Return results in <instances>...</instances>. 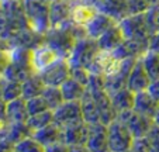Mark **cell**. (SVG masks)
Masks as SVG:
<instances>
[{
  "mask_svg": "<svg viewBox=\"0 0 159 152\" xmlns=\"http://www.w3.org/2000/svg\"><path fill=\"white\" fill-rule=\"evenodd\" d=\"M14 145L7 138H0V152H13Z\"/></svg>",
  "mask_w": 159,
  "mask_h": 152,
  "instance_id": "43",
  "label": "cell"
},
{
  "mask_svg": "<svg viewBox=\"0 0 159 152\" xmlns=\"http://www.w3.org/2000/svg\"><path fill=\"white\" fill-rule=\"evenodd\" d=\"M80 106H82V114H83V120L87 124H97L102 122L100 120V113L97 108L96 103H94L93 97L90 96V93L86 90L83 97L80 99Z\"/></svg>",
  "mask_w": 159,
  "mask_h": 152,
  "instance_id": "27",
  "label": "cell"
},
{
  "mask_svg": "<svg viewBox=\"0 0 159 152\" xmlns=\"http://www.w3.org/2000/svg\"><path fill=\"white\" fill-rule=\"evenodd\" d=\"M61 132H62V128H61L58 124L55 122H51L44 128H39L37 131H34L31 134V137L34 140H37L42 146H48L54 142H58L61 141Z\"/></svg>",
  "mask_w": 159,
  "mask_h": 152,
  "instance_id": "23",
  "label": "cell"
},
{
  "mask_svg": "<svg viewBox=\"0 0 159 152\" xmlns=\"http://www.w3.org/2000/svg\"><path fill=\"white\" fill-rule=\"evenodd\" d=\"M2 4H3V2H2V0H0V9H2Z\"/></svg>",
  "mask_w": 159,
  "mask_h": 152,
  "instance_id": "52",
  "label": "cell"
},
{
  "mask_svg": "<svg viewBox=\"0 0 159 152\" xmlns=\"http://www.w3.org/2000/svg\"><path fill=\"white\" fill-rule=\"evenodd\" d=\"M134 97H135V93L131 92L128 87H123V89L110 94L111 104H113L117 114L127 110H131L134 107Z\"/></svg>",
  "mask_w": 159,
  "mask_h": 152,
  "instance_id": "22",
  "label": "cell"
},
{
  "mask_svg": "<svg viewBox=\"0 0 159 152\" xmlns=\"http://www.w3.org/2000/svg\"><path fill=\"white\" fill-rule=\"evenodd\" d=\"M123 35L125 39H134V41H144L149 42L151 31L148 28L147 20L144 13L138 14H128L125 18L118 23Z\"/></svg>",
  "mask_w": 159,
  "mask_h": 152,
  "instance_id": "5",
  "label": "cell"
},
{
  "mask_svg": "<svg viewBox=\"0 0 159 152\" xmlns=\"http://www.w3.org/2000/svg\"><path fill=\"white\" fill-rule=\"evenodd\" d=\"M87 137H89V124L86 121L62 127V132H61V141L65 142L68 146L86 144Z\"/></svg>",
  "mask_w": 159,
  "mask_h": 152,
  "instance_id": "13",
  "label": "cell"
},
{
  "mask_svg": "<svg viewBox=\"0 0 159 152\" xmlns=\"http://www.w3.org/2000/svg\"><path fill=\"white\" fill-rule=\"evenodd\" d=\"M135 61L137 59H134V58L123 59L120 66H118L113 73L104 76V87L108 94L117 92V90L123 89V87H127V81H128L129 72H131Z\"/></svg>",
  "mask_w": 159,
  "mask_h": 152,
  "instance_id": "9",
  "label": "cell"
},
{
  "mask_svg": "<svg viewBox=\"0 0 159 152\" xmlns=\"http://www.w3.org/2000/svg\"><path fill=\"white\" fill-rule=\"evenodd\" d=\"M147 138L149 140L152 146H159V125L153 124L152 127H151V130L147 134Z\"/></svg>",
  "mask_w": 159,
  "mask_h": 152,
  "instance_id": "40",
  "label": "cell"
},
{
  "mask_svg": "<svg viewBox=\"0 0 159 152\" xmlns=\"http://www.w3.org/2000/svg\"><path fill=\"white\" fill-rule=\"evenodd\" d=\"M82 2H84V3H87V4H92V6H94V7H97V4H99L102 0H82Z\"/></svg>",
  "mask_w": 159,
  "mask_h": 152,
  "instance_id": "47",
  "label": "cell"
},
{
  "mask_svg": "<svg viewBox=\"0 0 159 152\" xmlns=\"http://www.w3.org/2000/svg\"><path fill=\"white\" fill-rule=\"evenodd\" d=\"M99 52L100 48L97 44V39L83 37L76 41L72 52L68 57V62L70 66H80V68H86L89 71L90 65L93 63L94 58L97 57Z\"/></svg>",
  "mask_w": 159,
  "mask_h": 152,
  "instance_id": "4",
  "label": "cell"
},
{
  "mask_svg": "<svg viewBox=\"0 0 159 152\" xmlns=\"http://www.w3.org/2000/svg\"><path fill=\"white\" fill-rule=\"evenodd\" d=\"M80 121H84L80 101H63L59 107L54 110V122L61 128Z\"/></svg>",
  "mask_w": 159,
  "mask_h": 152,
  "instance_id": "10",
  "label": "cell"
},
{
  "mask_svg": "<svg viewBox=\"0 0 159 152\" xmlns=\"http://www.w3.org/2000/svg\"><path fill=\"white\" fill-rule=\"evenodd\" d=\"M99 10L92 4H87L82 0H72V9H70V21L76 25L84 27Z\"/></svg>",
  "mask_w": 159,
  "mask_h": 152,
  "instance_id": "19",
  "label": "cell"
},
{
  "mask_svg": "<svg viewBox=\"0 0 159 152\" xmlns=\"http://www.w3.org/2000/svg\"><path fill=\"white\" fill-rule=\"evenodd\" d=\"M44 42V35L33 31L30 27L21 28L20 31L14 34L10 38L9 45L11 47H23V48H28V49H34L35 47L41 45Z\"/></svg>",
  "mask_w": 159,
  "mask_h": 152,
  "instance_id": "17",
  "label": "cell"
},
{
  "mask_svg": "<svg viewBox=\"0 0 159 152\" xmlns=\"http://www.w3.org/2000/svg\"><path fill=\"white\" fill-rule=\"evenodd\" d=\"M70 2H72V0H70Z\"/></svg>",
  "mask_w": 159,
  "mask_h": 152,
  "instance_id": "55",
  "label": "cell"
},
{
  "mask_svg": "<svg viewBox=\"0 0 159 152\" xmlns=\"http://www.w3.org/2000/svg\"><path fill=\"white\" fill-rule=\"evenodd\" d=\"M139 59H141L151 82L159 79V54L158 52H153V51L148 49Z\"/></svg>",
  "mask_w": 159,
  "mask_h": 152,
  "instance_id": "30",
  "label": "cell"
},
{
  "mask_svg": "<svg viewBox=\"0 0 159 152\" xmlns=\"http://www.w3.org/2000/svg\"><path fill=\"white\" fill-rule=\"evenodd\" d=\"M69 151V146L66 145L62 141H58V142H54L51 145L45 146V152H68Z\"/></svg>",
  "mask_w": 159,
  "mask_h": 152,
  "instance_id": "41",
  "label": "cell"
},
{
  "mask_svg": "<svg viewBox=\"0 0 159 152\" xmlns=\"http://www.w3.org/2000/svg\"><path fill=\"white\" fill-rule=\"evenodd\" d=\"M59 87L65 101H80V99L86 93V86L79 83L73 78L66 79Z\"/></svg>",
  "mask_w": 159,
  "mask_h": 152,
  "instance_id": "26",
  "label": "cell"
},
{
  "mask_svg": "<svg viewBox=\"0 0 159 152\" xmlns=\"http://www.w3.org/2000/svg\"><path fill=\"white\" fill-rule=\"evenodd\" d=\"M33 73L37 72L31 65V49L23 47L10 48V63L2 78L23 83Z\"/></svg>",
  "mask_w": 159,
  "mask_h": 152,
  "instance_id": "2",
  "label": "cell"
},
{
  "mask_svg": "<svg viewBox=\"0 0 159 152\" xmlns=\"http://www.w3.org/2000/svg\"><path fill=\"white\" fill-rule=\"evenodd\" d=\"M107 137L110 152H125L131 149L134 137L129 130L118 118L113 120L107 125Z\"/></svg>",
  "mask_w": 159,
  "mask_h": 152,
  "instance_id": "6",
  "label": "cell"
},
{
  "mask_svg": "<svg viewBox=\"0 0 159 152\" xmlns=\"http://www.w3.org/2000/svg\"><path fill=\"white\" fill-rule=\"evenodd\" d=\"M132 108L137 113L142 114V116H147L153 120V116L156 114V111L159 108V101L148 90H144V92L135 93L134 107Z\"/></svg>",
  "mask_w": 159,
  "mask_h": 152,
  "instance_id": "18",
  "label": "cell"
},
{
  "mask_svg": "<svg viewBox=\"0 0 159 152\" xmlns=\"http://www.w3.org/2000/svg\"><path fill=\"white\" fill-rule=\"evenodd\" d=\"M158 0H128V9L129 14H138V13H145L153 3Z\"/></svg>",
  "mask_w": 159,
  "mask_h": 152,
  "instance_id": "36",
  "label": "cell"
},
{
  "mask_svg": "<svg viewBox=\"0 0 159 152\" xmlns=\"http://www.w3.org/2000/svg\"><path fill=\"white\" fill-rule=\"evenodd\" d=\"M144 14H145V20H147L151 34L158 33L159 31V0L156 3H153Z\"/></svg>",
  "mask_w": 159,
  "mask_h": 152,
  "instance_id": "34",
  "label": "cell"
},
{
  "mask_svg": "<svg viewBox=\"0 0 159 152\" xmlns=\"http://www.w3.org/2000/svg\"><path fill=\"white\" fill-rule=\"evenodd\" d=\"M90 152H110L107 137V125L103 122L89 124V137L86 142Z\"/></svg>",
  "mask_w": 159,
  "mask_h": 152,
  "instance_id": "12",
  "label": "cell"
},
{
  "mask_svg": "<svg viewBox=\"0 0 159 152\" xmlns=\"http://www.w3.org/2000/svg\"><path fill=\"white\" fill-rule=\"evenodd\" d=\"M125 152H132V151H131V149H128V151H125Z\"/></svg>",
  "mask_w": 159,
  "mask_h": 152,
  "instance_id": "53",
  "label": "cell"
},
{
  "mask_svg": "<svg viewBox=\"0 0 159 152\" xmlns=\"http://www.w3.org/2000/svg\"><path fill=\"white\" fill-rule=\"evenodd\" d=\"M42 97L47 101L49 110L54 111L55 108H58L61 104H62L65 99L62 96V92H61V87L57 86H45V89L42 90Z\"/></svg>",
  "mask_w": 159,
  "mask_h": 152,
  "instance_id": "32",
  "label": "cell"
},
{
  "mask_svg": "<svg viewBox=\"0 0 159 152\" xmlns=\"http://www.w3.org/2000/svg\"><path fill=\"white\" fill-rule=\"evenodd\" d=\"M27 101V110H28V116H33V114H38L42 113V111H47L49 110L47 101L44 100L42 96H37V97L33 99H28Z\"/></svg>",
  "mask_w": 159,
  "mask_h": 152,
  "instance_id": "35",
  "label": "cell"
},
{
  "mask_svg": "<svg viewBox=\"0 0 159 152\" xmlns=\"http://www.w3.org/2000/svg\"><path fill=\"white\" fill-rule=\"evenodd\" d=\"M23 9L28 27L44 35L51 28L49 23V3L45 0H23Z\"/></svg>",
  "mask_w": 159,
  "mask_h": 152,
  "instance_id": "3",
  "label": "cell"
},
{
  "mask_svg": "<svg viewBox=\"0 0 159 152\" xmlns=\"http://www.w3.org/2000/svg\"><path fill=\"white\" fill-rule=\"evenodd\" d=\"M149 85H151V79L148 76L147 71H145L144 65H142L141 59H137L134 66H132L131 72H129L128 81H127V87L131 92L138 93V92L148 90Z\"/></svg>",
  "mask_w": 159,
  "mask_h": 152,
  "instance_id": "15",
  "label": "cell"
},
{
  "mask_svg": "<svg viewBox=\"0 0 159 152\" xmlns=\"http://www.w3.org/2000/svg\"><path fill=\"white\" fill-rule=\"evenodd\" d=\"M124 35L123 31H121L118 23L116 25H113L111 28H108L99 39H97V44H99L100 51H107V52H111L114 51L117 47H120L124 41Z\"/></svg>",
  "mask_w": 159,
  "mask_h": 152,
  "instance_id": "21",
  "label": "cell"
},
{
  "mask_svg": "<svg viewBox=\"0 0 159 152\" xmlns=\"http://www.w3.org/2000/svg\"><path fill=\"white\" fill-rule=\"evenodd\" d=\"M39 78L42 79L45 86H57L59 87L66 79L70 78V65L68 59L61 58L48 68L39 72Z\"/></svg>",
  "mask_w": 159,
  "mask_h": 152,
  "instance_id": "8",
  "label": "cell"
},
{
  "mask_svg": "<svg viewBox=\"0 0 159 152\" xmlns=\"http://www.w3.org/2000/svg\"><path fill=\"white\" fill-rule=\"evenodd\" d=\"M116 24H117V21L114 18H111L110 16L104 14V13L97 12V14L84 25V30H86L87 37L93 39H99L108 28H111Z\"/></svg>",
  "mask_w": 159,
  "mask_h": 152,
  "instance_id": "16",
  "label": "cell"
},
{
  "mask_svg": "<svg viewBox=\"0 0 159 152\" xmlns=\"http://www.w3.org/2000/svg\"><path fill=\"white\" fill-rule=\"evenodd\" d=\"M14 151L16 152H45V148L30 135V137L24 138V140H21L20 142L16 144Z\"/></svg>",
  "mask_w": 159,
  "mask_h": 152,
  "instance_id": "33",
  "label": "cell"
},
{
  "mask_svg": "<svg viewBox=\"0 0 159 152\" xmlns=\"http://www.w3.org/2000/svg\"><path fill=\"white\" fill-rule=\"evenodd\" d=\"M13 152H16V151H13Z\"/></svg>",
  "mask_w": 159,
  "mask_h": 152,
  "instance_id": "54",
  "label": "cell"
},
{
  "mask_svg": "<svg viewBox=\"0 0 159 152\" xmlns=\"http://www.w3.org/2000/svg\"><path fill=\"white\" fill-rule=\"evenodd\" d=\"M70 0H52L49 2V23L51 27H61L70 21Z\"/></svg>",
  "mask_w": 159,
  "mask_h": 152,
  "instance_id": "14",
  "label": "cell"
},
{
  "mask_svg": "<svg viewBox=\"0 0 159 152\" xmlns=\"http://www.w3.org/2000/svg\"><path fill=\"white\" fill-rule=\"evenodd\" d=\"M0 118L7 120V103L0 97Z\"/></svg>",
  "mask_w": 159,
  "mask_h": 152,
  "instance_id": "46",
  "label": "cell"
},
{
  "mask_svg": "<svg viewBox=\"0 0 159 152\" xmlns=\"http://www.w3.org/2000/svg\"><path fill=\"white\" fill-rule=\"evenodd\" d=\"M152 145H151L149 140L145 137H139V138H134L131 145V151L132 152H151Z\"/></svg>",
  "mask_w": 159,
  "mask_h": 152,
  "instance_id": "38",
  "label": "cell"
},
{
  "mask_svg": "<svg viewBox=\"0 0 159 152\" xmlns=\"http://www.w3.org/2000/svg\"><path fill=\"white\" fill-rule=\"evenodd\" d=\"M2 2H10V0H2ZM13 2H23V0H13Z\"/></svg>",
  "mask_w": 159,
  "mask_h": 152,
  "instance_id": "51",
  "label": "cell"
},
{
  "mask_svg": "<svg viewBox=\"0 0 159 152\" xmlns=\"http://www.w3.org/2000/svg\"><path fill=\"white\" fill-rule=\"evenodd\" d=\"M70 78L78 81L79 83L87 86L90 79V72L86 68H80V66H70Z\"/></svg>",
  "mask_w": 159,
  "mask_h": 152,
  "instance_id": "37",
  "label": "cell"
},
{
  "mask_svg": "<svg viewBox=\"0 0 159 152\" xmlns=\"http://www.w3.org/2000/svg\"><path fill=\"white\" fill-rule=\"evenodd\" d=\"M96 9L100 13H104L111 18H114L117 23H120L129 14L128 0H102Z\"/></svg>",
  "mask_w": 159,
  "mask_h": 152,
  "instance_id": "20",
  "label": "cell"
},
{
  "mask_svg": "<svg viewBox=\"0 0 159 152\" xmlns=\"http://www.w3.org/2000/svg\"><path fill=\"white\" fill-rule=\"evenodd\" d=\"M148 92L151 93V94L153 96V97L156 99V100L159 101V79H156V81H152L149 85V87H148Z\"/></svg>",
  "mask_w": 159,
  "mask_h": 152,
  "instance_id": "44",
  "label": "cell"
},
{
  "mask_svg": "<svg viewBox=\"0 0 159 152\" xmlns=\"http://www.w3.org/2000/svg\"><path fill=\"white\" fill-rule=\"evenodd\" d=\"M58 59H61L58 52L55 49H52L49 45H47L45 42H42L41 45L31 49V65H33L34 71L37 73L44 71L45 68H48L49 65L57 62Z\"/></svg>",
  "mask_w": 159,
  "mask_h": 152,
  "instance_id": "11",
  "label": "cell"
},
{
  "mask_svg": "<svg viewBox=\"0 0 159 152\" xmlns=\"http://www.w3.org/2000/svg\"><path fill=\"white\" fill-rule=\"evenodd\" d=\"M44 89H45V85L42 82V79L39 78V75L33 73L21 83V97L24 100H28V99L41 96Z\"/></svg>",
  "mask_w": 159,
  "mask_h": 152,
  "instance_id": "25",
  "label": "cell"
},
{
  "mask_svg": "<svg viewBox=\"0 0 159 152\" xmlns=\"http://www.w3.org/2000/svg\"><path fill=\"white\" fill-rule=\"evenodd\" d=\"M153 124L159 125V108H158V111H156V114L153 116Z\"/></svg>",
  "mask_w": 159,
  "mask_h": 152,
  "instance_id": "49",
  "label": "cell"
},
{
  "mask_svg": "<svg viewBox=\"0 0 159 152\" xmlns=\"http://www.w3.org/2000/svg\"><path fill=\"white\" fill-rule=\"evenodd\" d=\"M10 63V48L7 49H0V78L3 76L6 68Z\"/></svg>",
  "mask_w": 159,
  "mask_h": 152,
  "instance_id": "39",
  "label": "cell"
},
{
  "mask_svg": "<svg viewBox=\"0 0 159 152\" xmlns=\"http://www.w3.org/2000/svg\"><path fill=\"white\" fill-rule=\"evenodd\" d=\"M87 37L86 30L82 25H76L72 21L63 24L61 27H51L44 34V42L55 49L61 58L68 59L76 41Z\"/></svg>",
  "mask_w": 159,
  "mask_h": 152,
  "instance_id": "1",
  "label": "cell"
},
{
  "mask_svg": "<svg viewBox=\"0 0 159 152\" xmlns=\"http://www.w3.org/2000/svg\"><path fill=\"white\" fill-rule=\"evenodd\" d=\"M30 135L31 130L28 128L27 122H9L4 138H7L13 145H16L17 142H20L21 140H24Z\"/></svg>",
  "mask_w": 159,
  "mask_h": 152,
  "instance_id": "28",
  "label": "cell"
},
{
  "mask_svg": "<svg viewBox=\"0 0 159 152\" xmlns=\"http://www.w3.org/2000/svg\"><path fill=\"white\" fill-rule=\"evenodd\" d=\"M25 122H27L28 128L31 130V134H33V132L37 131V130L44 128V127H47L48 124L54 122V111L47 110V111H42V113H38V114L28 116V118Z\"/></svg>",
  "mask_w": 159,
  "mask_h": 152,
  "instance_id": "31",
  "label": "cell"
},
{
  "mask_svg": "<svg viewBox=\"0 0 159 152\" xmlns=\"http://www.w3.org/2000/svg\"><path fill=\"white\" fill-rule=\"evenodd\" d=\"M148 49H151V51H153V52H158L159 54V31L158 33L151 34L149 44H148Z\"/></svg>",
  "mask_w": 159,
  "mask_h": 152,
  "instance_id": "42",
  "label": "cell"
},
{
  "mask_svg": "<svg viewBox=\"0 0 159 152\" xmlns=\"http://www.w3.org/2000/svg\"><path fill=\"white\" fill-rule=\"evenodd\" d=\"M151 152H159V146H152Z\"/></svg>",
  "mask_w": 159,
  "mask_h": 152,
  "instance_id": "50",
  "label": "cell"
},
{
  "mask_svg": "<svg viewBox=\"0 0 159 152\" xmlns=\"http://www.w3.org/2000/svg\"><path fill=\"white\" fill-rule=\"evenodd\" d=\"M27 118V101L23 97L14 99V100L7 103V120H9V122H25Z\"/></svg>",
  "mask_w": 159,
  "mask_h": 152,
  "instance_id": "24",
  "label": "cell"
},
{
  "mask_svg": "<svg viewBox=\"0 0 159 152\" xmlns=\"http://www.w3.org/2000/svg\"><path fill=\"white\" fill-rule=\"evenodd\" d=\"M68 152H90L86 144H79V145H69V151Z\"/></svg>",
  "mask_w": 159,
  "mask_h": 152,
  "instance_id": "45",
  "label": "cell"
},
{
  "mask_svg": "<svg viewBox=\"0 0 159 152\" xmlns=\"http://www.w3.org/2000/svg\"><path fill=\"white\" fill-rule=\"evenodd\" d=\"M7 48H10L9 42H7V41H4V39H2V38H0V49H7Z\"/></svg>",
  "mask_w": 159,
  "mask_h": 152,
  "instance_id": "48",
  "label": "cell"
},
{
  "mask_svg": "<svg viewBox=\"0 0 159 152\" xmlns=\"http://www.w3.org/2000/svg\"><path fill=\"white\" fill-rule=\"evenodd\" d=\"M117 118L129 130V132L132 134L134 138L145 137V135L148 134V131L151 130V127L153 125L152 118L137 113L134 108L123 111V113H118Z\"/></svg>",
  "mask_w": 159,
  "mask_h": 152,
  "instance_id": "7",
  "label": "cell"
},
{
  "mask_svg": "<svg viewBox=\"0 0 159 152\" xmlns=\"http://www.w3.org/2000/svg\"><path fill=\"white\" fill-rule=\"evenodd\" d=\"M0 97L6 103L21 97V83L6 78H0Z\"/></svg>",
  "mask_w": 159,
  "mask_h": 152,
  "instance_id": "29",
  "label": "cell"
}]
</instances>
